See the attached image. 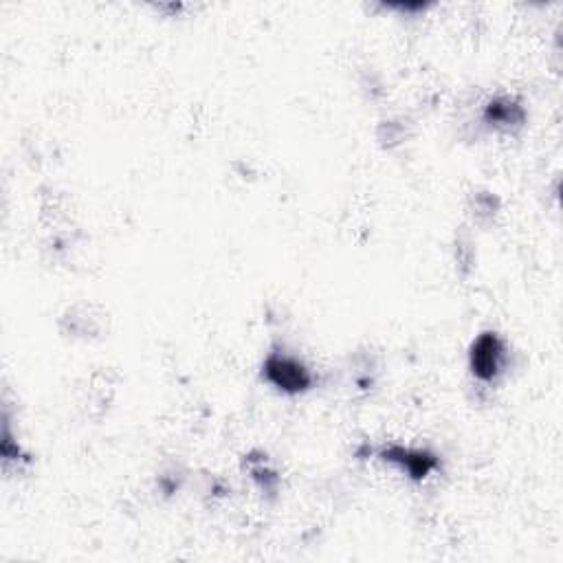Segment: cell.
Here are the masks:
<instances>
[{"instance_id": "obj_5", "label": "cell", "mask_w": 563, "mask_h": 563, "mask_svg": "<svg viewBox=\"0 0 563 563\" xmlns=\"http://www.w3.org/2000/svg\"><path fill=\"white\" fill-rule=\"evenodd\" d=\"M473 216L476 220H491L500 209V201L493 194H476L473 196Z\"/></svg>"}, {"instance_id": "obj_1", "label": "cell", "mask_w": 563, "mask_h": 563, "mask_svg": "<svg viewBox=\"0 0 563 563\" xmlns=\"http://www.w3.org/2000/svg\"><path fill=\"white\" fill-rule=\"evenodd\" d=\"M262 379L284 394H302L313 388L315 374L286 350H271L262 363Z\"/></svg>"}, {"instance_id": "obj_6", "label": "cell", "mask_w": 563, "mask_h": 563, "mask_svg": "<svg viewBox=\"0 0 563 563\" xmlns=\"http://www.w3.org/2000/svg\"><path fill=\"white\" fill-rule=\"evenodd\" d=\"M407 137V124H403V121H383V126H381V132H379V139L383 146H396V143H403Z\"/></svg>"}, {"instance_id": "obj_2", "label": "cell", "mask_w": 563, "mask_h": 563, "mask_svg": "<svg viewBox=\"0 0 563 563\" xmlns=\"http://www.w3.org/2000/svg\"><path fill=\"white\" fill-rule=\"evenodd\" d=\"M506 363H509V348L498 333L487 330V333H480L473 339L469 348V370L478 381H498L506 372Z\"/></svg>"}, {"instance_id": "obj_4", "label": "cell", "mask_w": 563, "mask_h": 563, "mask_svg": "<svg viewBox=\"0 0 563 563\" xmlns=\"http://www.w3.org/2000/svg\"><path fill=\"white\" fill-rule=\"evenodd\" d=\"M484 121L495 130L511 132L515 128H522L526 121V110L524 106L517 102L511 95H500L491 99L484 108Z\"/></svg>"}, {"instance_id": "obj_3", "label": "cell", "mask_w": 563, "mask_h": 563, "mask_svg": "<svg viewBox=\"0 0 563 563\" xmlns=\"http://www.w3.org/2000/svg\"><path fill=\"white\" fill-rule=\"evenodd\" d=\"M379 456H381V460L390 462V465L399 467L412 480H425L429 473L438 467L436 454H432V451H427V449L390 445V447H383Z\"/></svg>"}]
</instances>
